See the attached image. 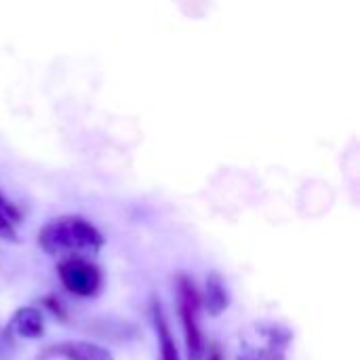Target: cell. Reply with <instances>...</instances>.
<instances>
[{"instance_id":"cell-1","label":"cell","mask_w":360,"mask_h":360,"mask_svg":"<svg viewBox=\"0 0 360 360\" xmlns=\"http://www.w3.org/2000/svg\"><path fill=\"white\" fill-rule=\"evenodd\" d=\"M38 245L53 257L95 255L103 247V234L80 215H61L51 219L38 232Z\"/></svg>"},{"instance_id":"cell-2","label":"cell","mask_w":360,"mask_h":360,"mask_svg":"<svg viewBox=\"0 0 360 360\" xmlns=\"http://www.w3.org/2000/svg\"><path fill=\"white\" fill-rule=\"evenodd\" d=\"M175 287H177V308H179V316H181L188 360H202L205 359V338H202V329H200L202 297H200L194 281L186 274L177 276Z\"/></svg>"},{"instance_id":"cell-3","label":"cell","mask_w":360,"mask_h":360,"mask_svg":"<svg viewBox=\"0 0 360 360\" xmlns=\"http://www.w3.org/2000/svg\"><path fill=\"white\" fill-rule=\"evenodd\" d=\"M61 285L76 297H95L103 287L101 270L84 257L63 259L57 268Z\"/></svg>"},{"instance_id":"cell-4","label":"cell","mask_w":360,"mask_h":360,"mask_svg":"<svg viewBox=\"0 0 360 360\" xmlns=\"http://www.w3.org/2000/svg\"><path fill=\"white\" fill-rule=\"evenodd\" d=\"M51 356L65 360H114V356L105 348H101L99 344H93V342H84V340L53 344V346L44 348L40 359H51Z\"/></svg>"},{"instance_id":"cell-5","label":"cell","mask_w":360,"mask_h":360,"mask_svg":"<svg viewBox=\"0 0 360 360\" xmlns=\"http://www.w3.org/2000/svg\"><path fill=\"white\" fill-rule=\"evenodd\" d=\"M6 331H8V335H17L23 340H40L44 333V319L38 308L23 306V308L15 310V314L11 316V321L6 325Z\"/></svg>"},{"instance_id":"cell-6","label":"cell","mask_w":360,"mask_h":360,"mask_svg":"<svg viewBox=\"0 0 360 360\" xmlns=\"http://www.w3.org/2000/svg\"><path fill=\"white\" fill-rule=\"evenodd\" d=\"M150 316H152V325L156 329V340H158V346H160V360H179V350H177L175 338H173L171 327L167 323L160 300H156V297H152Z\"/></svg>"},{"instance_id":"cell-7","label":"cell","mask_w":360,"mask_h":360,"mask_svg":"<svg viewBox=\"0 0 360 360\" xmlns=\"http://www.w3.org/2000/svg\"><path fill=\"white\" fill-rule=\"evenodd\" d=\"M205 308L211 316H219L226 312V308L230 306V295L226 289L224 278L217 272H211L207 276V285H205Z\"/></svg>"},{"instance_id":"cell-8","label":"cell","mask_w":360,"mask_h":360,"mask_svg":"<svg viewBox=\"0 0 360 360\" xmlns=\"http://www.w3.org/2000/svg\"><path fill=\"white\" fill-rule=\"evenodd\" d=\"M21 221V213L19 209L4 198V194L0 192V240H17V224Z\"/></svg>"},{"instance_id":"cell-9","label":"cell","mask_w":360,"mask_h":360,"mask_svg":"<svg viewBox=\"0 0 360 360\" xmlns=\"http://www.w3.org/2000/svg\"><path fill=\"white\" fill-rule=\"evenodd\" d=\"M101 329H95L97 335H101V340H127V329H135L129 323H118V321H99Z\"/></svg>"},{"instance_id":"cell-10","label":"cell","mask_w":360,"mask_h":360,"mask_svg":"<svg viewBox=\"0 0 360 360\" xmlns=\"http://www.w3.org/2000/svg\"><path fill=\"white\" fill-rule=\"evenodd\" d=\"M44 306H46L59 321H65V310H63V306H61V302H59L57 297H46V300H44Z\"/></svg>"},{"instance_id":"cell-11","label":"cell","mask_w":360,"mask_h":360,"mask_svg":"<svg viewBox=\"0 0 360 360\" xmlns=\"http://www.w3.org/2000/svg\"><path fill=\"white\" fill-rule=\"evenodd\" d=\"M207 360H224V356H221V352H219V348H217V346H211Z\"/></svg>"}]
</instances>
